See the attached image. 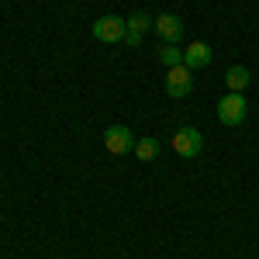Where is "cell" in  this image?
I'll list each match as a JSON object with an SVG mask.
<instances>
[{
  "label": "cell",
  "instance_id": "3957f363",
  "mask_svg": "<svg viewBox=\"0 0 259 259\" xmlns=\"http://www.w3.org/2000/svg\"><path fill=\"white\" fill-rule=\"evenodd\" d=\"M173 149L183 159H197L200 152H204V135H200L197 128H180L177 135H173Z\"/></svg>",
  "mask_w": 259,
  "mask_h": 259
},
{
  "label": "cell",
  "instance_id": "9c48e42d",
  "mask_svg": "<svg viewBox=\"0 0 259 259\" xmlns=\"http://www.w3.org/2000/svg\"><path fill=\"white\" fill-rule=\"evenodd\" d=\"M249 80H252V76H249L245 66H232V69L225 73V87H228V94H242V90L249 87Z\"/></svg>",
  "mask_w": 259,
  "mask_h": 259
},
{
  "label": "cell",
  "instance_id": "277c9868",
  "mask_svg": "<svg viewBox=\"0 0 259 259\" xmlns=\"http://www.w3.org/2000/svg\"><path fill=\"white\" fill-rule=\"evenodd\" d=\"M104 145H107L111 156H124V152L135 149V135H132V128H124V124H111V128L104 132Z\"/></svg>",
  "mask_w": 259,
  "mask_h": 259
},
{
  "label": "cell",
  "instance_id": "30bf717a",
  "mask_svg": "<svg viewBox=\"0 0 259 259\" xmlns=\"http://www.w3.org/2000/svg\"><path fill=\"white\" fill-rule=\"evenodd\" d=\"M159 59L173 69V66H183V49H180L177 41H162V49H159Z\"/></svg>",
  "mask_w": 259,
  "mask_h": 259
},
{
  "label": "cell",
  "instance_id": "7a4b0ae2",
  "mask_svg": "<svg viewBox=\"0 0 259 259\" xmlns=\"http://www.w3.org/2000/svg\"><path fill=\"white\" fill-rule=\"evenodd\" d=\"M245 111H249V104H245L242 94H225V97L218 100V121L228 124V128L242 124V121H245Z\"/></svg>",
  "mask_w": 259,
  "mask_h": 259
},
{
  "label": "cell",
  "instance_id": "8fae6325",
  "mask_svg": "<svg viewBox=\"0 0 259 259\" xmlns=\"http://www.w3.org/2000/svg\"><path fill=\"white\" fill-rule=\"evenodd\" d=\"M132 152H135L142 162H152L156 156H159V142H156V139H142V142H135Z\"/></svg>",
  "mask_w": 259,
  "mask_h": 259
},
{
  "label": "cell",
  "instance_id": "52a82bcc",
  "mask_svg": "<svg viewBox=\"0 0 259 259\" xmlns=\"http://www.w3.org/2000/svg\"><path fill=\"white\" fill-rule=\"evenodd\" d=\"M152 28H156V35L162 41H180L183 38V21L177 14H159V18H152Z\"/></svg>",
  "mask_w": 259,
  "mask_h": 259
},
{
  "label": "cell",
  "instance_id": "8992f818",
  "mask_svg": "<svg viewBox=\"0 0 259 259\" xmlns=\"http://www.w3.org/2000/svg\"><path fill=\"white\" fill-rule=\"evenodd\" d=\"M183 66L190 69V73H197L204 66H211V45L207 41H194V45H187L183 49Z\"/></svg>",
  "mask_w": 259,
  "mask_h": 259
},
{
  "label": "cell",
  "instance_id": "6da1fadb",
  "mask_svg": "<svg viewBox=\"0 0 259 259\" xmlns=\"http://www.w3.org/2000/svg\"><path fill=\"white\" fill-rule=\"evenodd\" d=\"M124 31H128V21L118 18V14H104V18L94 21V38H97V41H107V45L124 41Z\"/></svg>",
  "mask_w": 259,
  "mask_h": 259
},
{
  "label": "cell",
  "instance_id": "5b68a950",
  "mask_svg": "<svg viewBox=\"0 0 259 259\" xmlns=\"http://www.w3.org/2000/svg\"><path fill=\"white\" fill-rule=\"evenodd\" d=\"M190 87H194V73H190L187 66H173V69L166 73V94H169V97H187Z\"/></svg>",
  "mask_w": 259,
  "mask_h": 259
},
{
  "label": "cell",
  "instance_id": "ba28073f",
  "mask_svg": "<svg viewBox=\"0 0 259 259\" xmlns=\"http://www.w3.org/2000/svg\"><path fill=\"white\" fill-rule=\"evenodd\" d=\"M128 21V31H124V45H132V49H135V45H142V35H145V28H149V14H132V18H124Z\"/></svg>",
  "mask_w": 259,
  "mask_h": 259
}]
</instances>
